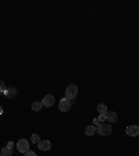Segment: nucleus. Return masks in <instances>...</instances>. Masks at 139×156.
<instances>
[{
  "label": "nucleus",
  "mask_w": 139,
  "mask_h": 156,
  "mask_svg": "<svg viewBox=\"0 0 139 156\" xmlns=\"http://www.w3.org/2000/svg\"><path fill=\"white\" fill-rule=\"evenodd\" d=\"M17 149L21 152V153H27L29 151V142L27 139H20L17 142Z\"/></svg>",
  "instance_id": "obj_3"
},
{
  "label": "nucleus",
  "mask_w": 139,
  "mask_h": 156,
  "mask_svg": "<svg viewBox=\"0 0 139 156\" xmlns=\"http://www.w3.org/2000/svg\"><path fill=\"white\" fill-rule=\"evenodd\" d=\"M70 107H71V102H70V99H61L60 102H59V109H60V112H68L70 110Z\"/></svg>",
  "instance_id": "obj_4"
},
{
  "label": "nucleus",
  "mask_w": 139,
  "mask_h": 156,
  "mask_svg": "<svg viewBox=\"0 0 139 156\" xmlns=\"http://www.w3.org/2000/svg\"><path fill=\"white\" fill-rule=\"evenodd\" d=\"M0 114H3V107L0 106Z\"/></svg>",
  "instance_id": "obj_20"
},
{
  "label": "nucleus",
  "mask_w": 139,
  "mask_h": 156,
  "mask_svg": "<svg viewBox=\"0 0 139 156\" xmlns=\"http://www.w3.org/2000/svg\"><path fill=\"white\" fill-rule=\"evenodd\" d=\"M111 125L110 124H106V123H100V124L97 125V128H96V131L100 134V135H104V137H107V135H110L111 134Z\"/></svg>",
  "instance_id": "obj_1"
},
{
  "label": "nucleus",
  "mask_w": 139,
  "mask_h": 156,
  "mask_svg": "<svg viewBox=\"0 0 139 156\" xmlns=\"http://www.w3.org/2000/svg\"><path fill=\"white\" fill-rule=\"evenodd\" d=\"M38 146H39L41 151H49V149L52 148V144H50L47 139H41V142L38 144Z\"/></svg>",
  "instance_id": "obj_7"
},
{
  "label": "nucleus",
  "mask_w": 139,
  "mask_h": 156,
  "mask_svg": "<svg viewBox=\"0 0 139 156\" xmlns=\"http://www.w3.org/2000/svg\"><path fill=\"white\" fill-rule=\"evenodd\" d=\"M0 155H1V156H13V155H11V149H9L7 146L1 149V152H0Z\"/></svg>",
  "instance_id": "obj_11"
},
{
  "label": "nucleus",
  "mask_w": 139,
  "mask_h": 156,
  "mask_svg": "<svg viewBox=\"0 0 139 156\" xmlns=\"http://www.w3.org/2000/svg\"><path fill=\"white\" fill-rule=\"evenodd\" d=\"M125 133L129 137H136V135H139V127L138 125H128L127 130H125Z\"/></svg>",
  "instance_id": "obj_5"
},
{
  "label": "nucleus",
  "mask_w": 139,
  "mask_h": 156,
  "mask_svg": "<svg viewBox=\"0 0 139 156\" xmlns=\"http://www.w3.org/2000/svg\"><path fill=\"white\" fill-rule=\"evenodd\" d=\"M104 120H106V114H100V116H99V121H102V123H103Z\"/></svg>",
  "instance_id": "obj_17"
},
{
  "label": "nucleus",
  "mask_w": 139,
  "mask_h": 156,
  "mask_svg": "<svg viewBox=\"0 0 139 156\" xmlns=\"http://www.w3.org/2000/svg\"><path fill=\"white\" fill-rule=\"evenodd\" d=\"M104 114H106V119L110 121V123H116V121H117L118 116H117V113H116V112H108V110H107Z\"/></svg>",
  "instance_id": "obj_8"
},
{
  "label": "nucleus",
  "mask_w": 139,
  "mask_h": 156,
  "mask_svg": "<svg viewBox=\"0 0 139 156\" xmlns=\"http://www.w3.org/2000/svg\"><path fill=\"white\" fill-rule=\"evenodd\" d=\"M6 84L3 82V81H0V94H6Z\"/></svg>",
  "instance_id": "obj_15"
},
{
  "label": "nucleus",
  "mask_w": 139,
  "mask_h": 156,
  "mask_svg": "<svg viewBox=\"0 0 139 156\" xmlns=\"http://www.w3.org/2000/svg\"><path fill=\"white\" fill-rule=\"evenodd\" d=\"M97 112H99L100 114H104V113L107 112V106L106 104H103V103L97 104Z\"/></svg>",
  "instance_id": "obj_10"
},
{
  "label": "nucleus",
  "mask_w": 139,
  "mask_h": 156,
  "mask_svg": "<svg viewBox=\"0 0 139 156\" xmlns=\"http://www.w3.org/2000/svg\"><path fill=\"white\" fill-rule=\"evenodd\" d=\"M15 92H17V91H15V89H14V88H10V89H7V91H6V96H7V98H11V96H13V95H15Z\"/></svg>",
  "instance_id": "obj_13"
},
{
  "label": "nucleus",
  "mask_w": 139,
  "mask_h": 156,
  "mask_svg": "<svg viewBox=\"0 0 139 156\" xmlns=\"http://www.w3.org/2000/svg\"><path fill=\"white\" fill-rule=\"evenodd\" d=\"M31 141H32L33 144H39V142H41V138H39V135H38V134H32V137H31Z\"/></svg>",
  "instance_id": "obj_14"
},
{
  "label": "nucleus",
  "mask_w": 139,
  "mask_h": 156,
  "mask_svg": "<svg viewBox=\"0 0 139 156\" xmlns=\"http://www.w3.org/2000/svg\"><path fill=\"white\" fill-rule=\"evenodd\" d=\"M93 123H95V125H99V124H100V121H99V119H95V120H93Z\"/></svg>",
  "instance_id": "obj_19"
},
{
  "label": "nucleus",
  "mask_w": 139,
  "mask_h": 156,
  "mask_svg": "<svg viewBox=\"0 0 139 156\" xmlns=\"http://www.w3.org/2000/svg\"><path fill=\"white\" fill-rule=\"evenodd\" d=\"M42 103H43V106H46V107H52L54 104V96L53 95H46L42 99Z\"/></svg>",
  "instance_id": "obj_6"
},
{
  "label": "nucleus",
  "mask_w": 139,
  "mask_h": 156,
  "mask_svg": "<svg viewBox=\"0 0 139 156\" xmlns=\"http://www.w3.org/2000/svg\"><path fill=\"white\" fill-rule=\"evenodd\" d=\"M76 95H78V86L74 85V84L68 85V86H67V89H65V98L71 100V99H74Z\"/></svg>",
  "instance_id": "obj_2"
},
{
  "label": "nucleus",
  "mask_w": 139,
  "mask_h": 156,
  "mask_svg": "<svg viewBox=\"0 0 139 156\" xmlns=\"http://www.w3.org/2000/svg\"><path fill=\"white\" fill-rule=\"evenodd\" d=\"M24 155H25V156H36V153L32 152V151H28V152H27V153H24Z\"/></svg>",
  "instance_id": "obj_16"
},
{
  "label": "nucleus",
  "mask_w": 139,
  "mask_h": 156,
  "mask_svg": "<svg viewBox=\"0 0 139 156\" xmlns=\"http://www.w3.org/2000/svg\"><path fill=\"white\" fill-rule=\"evenodd\" d=\"M42 107H43L42 102H35V103H32V109H33V110H36V112H39Z\"/></svg>",
  "instance_id": "obj_12"
},
{
  "label": "nucleus",
  "mask_w": 139,
  "mask_h": 156,
  "mask_svg": "<svg viewBox=\"0 0 139 156\" xmlns=\"http://www.w3.org/2000/svg\"><path fill=\"white\" fill-rule=\"evenodd\" d=\"M95 133H96V127H95V125H88V127H86L85 134H86L88 137H92L93 134H95Z\"/></svg>",
  "instance_id": "obj_9"
},
{
  "label": "nucleus",
  "mask_w": 139,
  "mask_h": 156,
  "mask_svg": "<svg viewBox=\"0 0 139 156\" xmlns=\"http://www.w3.org/2000/svg\"><path fill=\"white\" fill-rule=\"evenodd\" d=\"M13 146H14V142H9V144H7V148H9V149H13Z\"/></svg>",
  "instance_id": "obj_18"
}]
</instances>
